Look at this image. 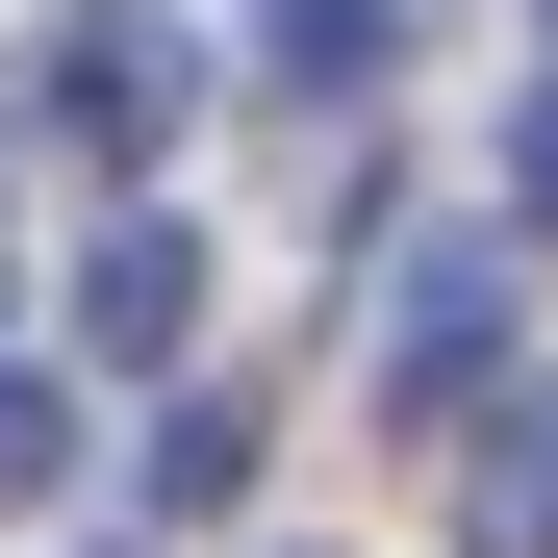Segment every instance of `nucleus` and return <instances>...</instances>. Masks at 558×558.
<instances>
[{
	"mask_svg": "<svg viewBox=\"0 0 558 558\" xmlns=\"http://www.w3.org/2000/svg\"><path fill=\"white\" fill-rule=\"evenodd\" d=\"M508 204H533V229H558V102H533V128H508Z\"/></svg>",
	"mask_w": 558,
	"mask_h": 558,
	"instance_id": "obj_7",
	"label": "nucleus"
},
{
	"mask_svg": "<svg viewBox=\"0 0 558 558\" xmlns=\"http://www.w3.org/2000/svg\"><path fill=\"white\" fill-rule=\"evenodd\" d=\"M483 355H508V254L432 229V254L381 279V407H483Z\"/></svg>",
	"mask_w": 558,
	"mask_h": 558,
	"instance_id": "obj_1",
	"label": "nucleus"
},
{
	"mask_svg": "<svg viewBox=\"0 0 558 558\" xmlns=\"http://www.w3.org/2000/svg\"><path fill=\"white\" fill-rule=\"evenodd\" d=\"M178 305H204L178 229H102V254H76V330H102V355H178Z\"/></svg>",
	"mask_w": 558,
	"mask_h": 558,
	"instance_id": "obj_2",
	"label": "nucleus"
},
{
	"mask_svg": "<svg viewBox=\"0 0 558 558\" xmlns=\"http://www.w3.org/2000/svg\"><path fill=\"white\" fill-rule=\"evenodd\" d=\"M229 483H254V407H229V381L153 407V508H229Z\"/></svg>",
	"mask_w": 558,
	"mask_h": 558,
	"instance_id": "obj_4",
	"label": "nucleus"
},
{
	"mask_svg": "<svg viewBox=\"0 0 558 558\" xmlns=\"http://www.w3.org/2000/svg\"><path fill=\"white\" fill-rule=\"evenodd\" d=\"M483 558H558V407H533V432L483 457Z\"/></svg>",
	"mask_w": 558,
	"mask_h": 558,
	"instance_id": "obj_5",
	"label": "nucleus"
},
{
	"mask_svg": "<svg viewBox=\"0 0 558 558\" xmlns=\"http://www.w3.org/2000/svg\"><path fill=\"white\" fill-rule=\"evenodd\" d=\"M153 102H178V51H153V26H51V128H102V153H128Z\"/></svg>",
	"mask_w": 558,
	"mask_h": 558,
	"instance_id": "obj_3",
	"label": "nucleus"
},
{
	"mask_svg": "<svg viewBox=\"0 0 558 558\" xmlns=\"http://www.w3.org/2000/svg\"><path fill=\"white\" fill-rule=\"evenodd\" d=\"M51 483H76V407L26 381V355H0V508H51Z\"/></svg>",
	"mask_w": 558,
	"mask_h": 558,
	"instance_id": "obj_6",
	"label": "nucleus"
}]
</instances>
